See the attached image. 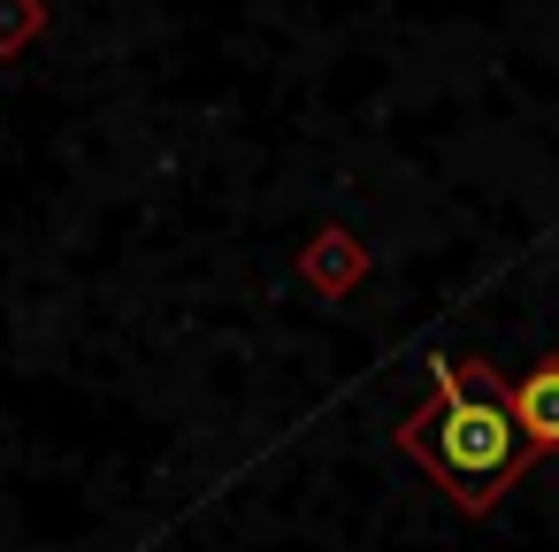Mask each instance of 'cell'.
Wrapping results in <instances>:
<instances>
[{"label":"cell","mask_w":559,"mask_h":552,"mask_svg":"<svg viewBox=\"0 0 559 552\" xmlns=\"http://www.w3.org/2000/svg\"><path fill=\"white\" fill-rule=\"evenodd\" d=\"M506 407H513V422H521V437H528V445L559 453V353H551V361H536V368L506 391Z\"/></svg>","instance_id":"obj_2"},{"label":"cell","mask_w":559,"mask_h":552,"mask_svg":"<svg viewBox=\"0 0 559 552\" xmlns=\"http://www.w3.org/2000/svg\"><path fill=\"white\" fill-rule=\"evenodd\" d=\"M345 246H353V238H337V231H330L322 246H307V277H314L322 292H337V284L360 269V254H345Z\"/></svg>","instance_id":"obj_3"},{"label":"cell","mask_w":559,"mask_h":552,"mask_svg":"<svg viewBox=\"0 0 559 552\" xmlns=\"http://www.w3.org/2000/svg\"><path fill=\"white\" fill-rule=\"evenodd\" d=\"M429 384H437V414H406V422H399V445H406L414 460H429V468L452 483V498H460L467 514H483V506L513 483L528 437H521L506 391H498L490 376H467V361L429 353Z\"/></svg>","instance_id":"obj_1"}]
</instances>
